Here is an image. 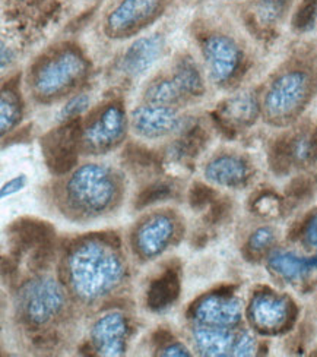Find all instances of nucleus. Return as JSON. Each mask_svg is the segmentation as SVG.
<instances>
[{
	"mask_svg": "<svg viewBox=\"0 0 317 357\" xmlns=\"http://www.w3.org/2000/svg\"><path fill=\"white\" fill-rule=\"evenodd\" d=\"M122 277V265L114 252L98 242H86L70 257V281L79 296L95 299L111 290Z\"/></svg>",
	"mask_w": 317,
	"mask_h": 357,
	"instance_id": "f257e3e1",
	"label": "nucleus"
},
{
	"mask_svg": "<svg viewBox=\"0 0 317 357\" xmlns=\"http://www.w3.org/2000/svg\"><path fill=\"white\" fill-rule=\"evenodd\" d=\"M311 91L313 79L309 72L286 70L270 84L263 100V112L272 123H288L306 107Z\"/></svg>",
	"mask_w": 317,
	"mask_h": 357,
	"instance_id": "f03ea898",
	"label": "nucleus"
},
{
	"mask_svg": "<svg viewBox=\"0 0 317 357\" xmlns=\"http://www.w3.org/2000/svg\"><path fill=\"white\" fill-rule=\"evenodd\" d=\"M86 73L85 59L75 50H63L45 61L36 73L34 91L41 100L62 97Z\"/></svg>",
	"mask_w": 317,
	"mask_h": 357,
	"instance_id": "7ed1b4c3",
	"label": "nucleus"
},
{
	"mask_svg": "<svg viewBox=\"0 0 317 357\" xmlns=\"http://www.w3.org/2000/svg\"><path fill=\"white\" fill-rule=\"evenodd\" d=\"M126 125L122 106L117 102L107 104L82 129V150L86 154H104L113 150L126 135Z\"/></svg>",
	"mask_w": 317,
	"mask_h": 357,
	"instance_id": "20e7f679",
	"label": "nucleus"
},
{
	"mask_svg": "<svg viewBox=\"0 0 317 357\" xmlns=\"http://www.w3.org/2000/svg\"><path fill=\"white\" fill-rule=\"evenodd\" d=\"M114 182L105 167L88 165L75 173L69 192L72 202L86 213H100L114 197Z\"/></svg>",
	"mask_w": 317,
	"mask_h": 357,
	"instance_id": "39448f33",
	"label": "nucleus"
},
{
	"mask_svg": "<svg viewBox=\"0 0 317 357\" xmlns=\"http://www.w3.org/2000/svg\"><path fill=\"white\" fill-rule=\"evenodd\" d=\"M63 306V291L53 278H38L21 290L17 307L22 321L29 325L49 322Z\"/></svg>",
	"mask_w": 317,
	"mask_h": 357,
	"instance_id": "423d86ee",
	"label": "nucleus"
},
{
	"mask_svg": "<svg viewBox=\"0 0 317 357\" xmlns=\"http://www.w3.org/2000/svg\"><path fill=\"white\" fill-rule=\"evenodd\" d=\"M81 137V122L75 119V121L63 122L62 126L50 130L41 139L42 155L52 173L62 176L75 167L78 161Z\"/></svg>",
	"mask_w": 317,
	"mask_h": 357,
	"instance_id": "0eeeda50",
	"label": "nucleus"
},
{
	"mask_svg": "<svg viewBox=\"0 0 317 357\" xmlns=\"http://www.w3.org/2000/svg\"><path fill=\"white\" fill-rule=\"evenodd\" d=\"M164 0H122L107 17L105 33L114 38L139 33L161 13Z\"/></svg>",
	"mask_w": 317,
	"mask_h": 357,
	"instance_id": "6e6552de",
	"label": "nucleus"
},
{
	"mask_svg": "<svg viewBox=\"0 0 317 357\" xmlns=\"http://www.w3.org/2000/svg\"><path fill=\"white\" fill-rule=\"evenodd\" d=\"M203 56L210 78L217 85H229L238 75L241 63H243V53L237 43L222 34L206 38Z\"/></svg>",
	"mask_w": 317,
	"mask_h": 357,
	"instance_id": "1a4fd4ad",
	"label": "nucleus"
},
{
	"mask_svg": "<svg viewBox=\"0 0 317 357\" xmlns=\"http://www.w3.org/2000/svg\"><path fill=\"white\" fill-rule=\"evenodd\" d=\"M198 349L206 356H252L256 344L247 333L233 334L229 328L208 326L194 331Z\"/></svg>",
	"mask_w": 317,
	"mask_h": 357,
	"instance_id": "9d476101",
	"label": "nucleus"
},
{
	"mask_svg": "<svg viewBox=\"0 0 317 357\" xmlns=\"http://www.w3.org/2000/svg\"><path fill=\"white\" fill-rule=\"evenodd\" d=\"M185 122L174 109L165 106H142L133 110L132 113V126L138 135L157 139L171 135V133L181 130Z\"/></svg>",
	"mask_w": 317,
	"mask_h": 357,
	"instance_id": "9b49d317",
	"label": "nucleus"
},
{
	"mask_svg": "<svg viewBox=\"0 0 317 357\" xmlns=\"http://www.w3.org/2000/svg\"><path fill=\"white\" fill-rule=\"evenodd\" d=\"M290 318V302L272 293L258 294L250 305V319L262 333L274 334L281 331Z\"/></svg>",
	"mask_w": 317,
	"mask_h": 357,
	"instance_id": "f8f14e48",
	"label": "nucleus"
},
{
	"mask_svg": "<svg viewBox=\"0 0 317 357\" xmlns=\"http://www.w3.org/2000/svg\"><path fill=\"white\" fill-rule=\"evenodd\" d=\"M193 317L206 326L230 328L241 319V305L230 294L214 293L196 306Z\"/></svg>",
	"mask_w": 317,
	"mask_h": 357,
	"instance_id": "ddd939ff",
	"label": "nucleus"
},
{
	"mask_svg": "<svg viewBox=\"0 0 317 357\" xmlns=\"http://www.w3.org/2000/svg\"><path fill=\"white\" fill-rule=\"evenodd\" d=\"M258 114L259 102L256 96L241 93L219 104L215 119L224 130L234 132L238 128H247L254 123Z\"/></svg>",
	"mask_w": 317,
	"mask_h": 357,
	"instance_id": "4468645a",
	"label": "nucleus"
},
{
	"mask_svg": "<svg viewBox=\"0 0 317 357\" xmlns=\"http://www.w3.org/2000/svg\"><path fill=\"white\" fill-rule=\"evenodd\" d=\"M165 41L161 34H153L136 40L125 53L122 61V70L132 78H138L162 56Z\"/></svg>",
	"mask_w": 317,
	"mask_h": 357,
	"instance_id": "2eb2a0df",
	"label": "nucleus"
},
{
	"mask_svg": "<svg viewBox=\"0 0 317 357\" xmlns=\"http://www.w3.org/2000/svg\"><path fill=\"white\" fill-rule=\"evenodd\" d=\"M126 321L122 315L111 314L101 318L93 330V343L100 354L120 356L125 353Z\"/></svg>",
	"mask_w": 317,
	"mask_h": 357,
	"instance_id": "dca6fc26",
	"label": "nucleus"
},
{
	"mask_svg": "<svg viewBox=\"0 0 317 357\" xmlns=\"http://www.w3.org/2000/svg\"><path fill=\"white\" fill-rule=\"evenodd\" d=\"M250 174L249 165L238 155H219L209 162L205 176L212 183L226 188H237L247 182Z\"/></svg>",
	"mask_w": 317,
	"mask_h": 357,
	"instance_id": "f3484780",
	"label": "nucleus"
},
{
	"mask_svg": "<svg viewBox=\"0 0 317 357\" xmlns=\"http://www.w3.org/2000/svg\"><path fill=\"white\" fill-rule=\"evenodd\" d=\"M173 236V221L167 217H154L138 231V248L144 257H155L167 246Z\"/></svg>",
	"mask_w": 317,
	"mask_h": 357,
	"instance_id": "a211bd4d",
	"label": "nucleus"
},
{
	"mask_svg": "<svg viewBox=\"0 0 317 357\" xmlns=\"http://www.w3.org/2000/svg\"><path fill=\"white\" fill-rule=\"evenodd\" d=\"M12 236L15 239L17 250L22 252L29 248H41L50 245L54 236V230L44 221L22 220L12 227Z\"/></svg>",
	"mask_w": 317,
	"mask_h": 357,
	"instance_id": "6ab92c4d",
	"label": "nucleus"
},
{
	"mask_svg": "<svg viewBox=\"0 0 317 357\" xmlns=\"http://www.w3.org/2000/svg\"><path fill=\"white\" fill-rule=\"evenodd\" d=\"M180 281L176 271L169 270L153 281L148 291V305L154 310H162L171 306L178 297Z\"/></svg>",
	"mask_w": 317,
	"mask_h": 357,
	"instance_id": "aec40b11",
	"label": "nucleus"
},
{
	"mask_svg": "<svg viewBox=\"0 0 317 357\" xmlns=\"http://www.w3.org/2000/svg\"><path fill=\"white\" fill-rule=\"evenodd\" d=\"M269 266L286 281H297L303 278L311 270H316L314 258L304 259L291 254V252L281 250L270 255Z\"/></svg>",
	"mask_w": 317,
	"mask_h": 357,
	"instance_id": "412c9836",
	"label": "nucleus"
},
{
	"mask_svg": "<svg viewBox=\"0 0 317 357\" xmlns=\"http://www.w3.org/2000/svg\"><path fill=\"white\" fill-rule=\"evenodd\" d=\"M187 97L174 78H160L150 84L145 91V100L155 106H177Z\"/></svg>",
	"mask_w": 317,
	"mask_h": 357,
	"instance_id": "4be33fe9",
	"label": "nucleus"
},
{
	"mask_svg": "<svg viewBox=\"0 0 317 357\" xmlns=\"http://www.w3.org/2000/svg\"><path fill=\"white\" fill-rule=\"evenodd\" d=\"M176 82L183 89L186 97H199L203 94V81L190 57L180 59L174 69Z\"/></svg>",
	"mask_w": 317,
	"mask_h": 357,
	"instance_id": "5701e85b",
	"label": "nucleus"
},
{
	"mask_svg": "<svg viewBox=\"0 0 317 357\" xmlns=\"http://www.w3.org/2000/svg\"><path fill=\"white\" fill-rule=\"evenodd\" d=\"M206 142L205 132L199 126L189 128L183 138L177 139L170 148V154L176 160L193 158L199 154Z\"/></svg>",
	"mask_w": 317,
	"mask_h": 357,
	"instance_id": "b1692460",
	"label": "nucleus"
},
{
	"mask_svg": "<svg viewBox=\"0 0 317 357\" xmlns=\"http://www.w3.org/2000/svg\"><path fill=\"white\" fill-rule=\"evenodd\" d=\"M21 119V101L17 89L8 85L2 91L0 100V121H2V135L13 126H17Z\"/></svg>",
	"mask_w": 317,
	"mask_h": 357,
	"instance_id": "393cba45",
	"label": "nucleus"
},
{
	"mask_svg": "<svg viewBox=\"0 0 317 357\" xmlns=\"http://www.w3.org/2000/svg\"><path fill=\"white\" fill-rule=\"evenodd\" d=\"M290 5L291 0H259L256 3L254 17L262 28H268L282 20Z\"/></svg>",
	"mask_w": 317,
	"mask_h": 357,
	"instance_id": "a878e982",
	"label": "nucleus"
},
{
	"mask_svg": "<svg viewBox=\"0 0 317 357\" xmlns=\"http://www.w3.org/2000/svg\"><path fill=\"white\" fill-rule=\"evenodd\" d=\"M317 20V0H303L293 17V26L297 31H309Z\"/></svg>",
	"mask_w": 317,
	"mask_h": 357,
	"instance_id": "bb28decb",
	"label": "nucleus"
},
{
	"mask_svg": "<svg viewBox=\"0 0 317 357\" xmlns=\"http://www.w3.org/2000/svg\"><path fill=\"white\" fill-rule=\"evenodd\" d=\"M173 195V188L169 183L158 182L145 188L141 193L138 199H136V208H145L150 204H155L158 201H164Z\"/></svg>",
	"mask_w": 317,
	"mask_h": 357,
	"instance_id": "cd10ccee",
	"label": "nucleus"
},
{
	"mask_svg": "<svg viewBox=\"0 0 317 357\" xmlns=\"http://www.w3.org/2000/svg\"><path fill=\"white\" fill-rule=\"evenodd\" d=\"M275 242V231L270 227H261L256 230L249 239L247 250L252 257L262 255Z\"/></svg>",
	"mask_w": 317,
	"mask_h": 357,
	"instance_id": "c85d7f7f",
	"label": "nucleus"
},
{
	"mask_svg": "<svg viewBox=\"0 0 317 357\" xmlns=\"http://www.w3.org/2000/svg\"><path fill=\"white\" fill-rule=\"evenodd\" d=\"M316 189V181L310 176H298L286 186V197L293 201L309 198Z\"/></svg>",
	"mask_w": 317,
	"mask_h": 357,
	"instance_id": "c756f323",
	"label": "nucleus"
},
{
	"mask_svg": "<svg viewBox=\"0 0 317 357\" xmlns=\"http://www.w3.org/2000/svg\"><path fill=\"white\" fill-rule=\"evenodd\" d=\"M215 199V190L202 183H194L189 192V202L194 210H202V208L210 205Z\"/></svg>",
	"mask_w": 317,
	"mask_h": 357,
	"instance_id": "7c9ffc66",
	"label": "nucleus"
},
{
	"mask_svg": "<svg viewBox=\"0 0 317 357\" xmlns=\"http://www.w3.org/2000/svg\"><path fill=\"white\" fill-rule=\"evenodd\" d=\"M89 107V97L86 94H79L77 97H73L72 100L68 101L66 106L60 112L59 117L62 122H69L78 119L82 113H85Z\"/></svg>",
	"mask_w": 317,
	"mask_h": 357,
	"instance_id": "2f4dec72",
	"label": "nucleus"
},
{
	"mask_svg": "<svg viewBox=\"0 0 317 357\" xmlns=\"http://www.w3.org/2000/svg\"><path fill=\"white\" fill-rule=\"evenodd\" d=\"M254 211L263 217L277 215L279 213V199L274 195H270V193H265V195L256 199Z\"/></svg>",
	"mask_w": 317,
	"mask_h": 357,
	"instance_id": "473e14b6",
	"label": "nucleus"
},
{
	"mask_svg": "<svg viewBox=\"0 0 317 357\" xmlns=\"http://www.w3.org/2000/svg\"><path fill=\"white\" fill-rule=\"evenodd\" d=\"M127 155L132 165H138L142 167L153 166V157H150L148 150H144L141 146H130L127 150Z\"/></svg>",
	"mask_w": 317,
	"mask_h": 357,
	"instance_id": "72a5a7b5",
	"label": "nucleus"
},
{
	"mask_svg": "<svg viewBox=\"0 0 317 357\" xmlns=\"http://www.w3.org/2000/svg\"><path fill=\"white\" fill-rule=\"evenodd\" d=\"M230 211V204L226 202L225 199H217L212 202V206H210V211H209V221L214 222V225H217V222L222 221L226 214H229Z\"/></svg>",
	"mask_w": 317,
	"mask_h": 357,
	"instance_id": "f704fd0d",
	"label": "nucleus"
},
{
	"mask_svg": "<svg viewBox=\"0 0 317 357\" xmlns=\"http://www.w3.org/2000/svg\"><path fill=\"white\" fill-rule=\"evenodd\" d=\"M25 185H26V177L24 174H20L15 178H12V181H9L6 185H3L2 198L10 197V195H13V193L22 190L25 188Z\"/></svg>",
	"mask_w": 317,
	"mask_h": 357,
	"instance_id": "c9c22d12",
	"label": "nucleus"
},
{
	"mask_svg": "<svg viewBox=\"0 0 317 357\" xmlns=\"http://www.w3.org/2000/svg\"><path fill=\"white\" fill-rule=\"evenodd\" d=\"M304 239L310 248L317 250V214H314L306 225Z\"/></svg>",
	"mask_w": 317,
	"mask_h": 357,
	"instance_id": "e433bc0d",
	"label": "nucleus"
},
{
	"mask_svg": "<svg viewBox=\"0 0 317 357\" xmlns=\"http://www.w3.org/2000/svg\"><path fill=\"white\" fill-rule=\"evenodd\" d=\"M160 354L161 356H185V357L190 356L189 350L185 346H181V344H169V346H165L161 350Z\"/></svg>",
	"mask_w": 317,
	"mask_h": 357,
	"instance_id": "4c0bfd02",
	"label": "nucleus"
},
{
	"mask_svg": "<svg viewBox=\"0 0 317 357\" xmlns=\"http://www.w3.org/2000/svg\"><path fill=\"white\" fill-rule=\"evenodd\" d=\"M170 341H173V335L165 330H158L154 335V343L158 346H164V344L169 346Z\"/></svg>",
	"mask_w": 317,
	"mask_h": 357,
	"instance_id": "58836bf2",
	"label": "nucleus"
},
{
	"mask_svg": "<svg viewBox=\"0 0 317 357\" xmlns=\"http://www.w3.org/2000/svg\"><path fill=\"white\" fill-rule=\"evenodd\" d=\"M12 52L9 49H6L5 43H2V68L5 69L6 65H9L12 62Z\"/></svg>",
	"mask_w": 317,
	"mask_h": 357,
	"instance_id": "ea45409f",
	"label": "nucleus"
}]
</instances>
